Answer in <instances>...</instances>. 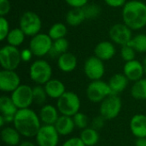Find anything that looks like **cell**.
Wrapping results in <instances>:
<instances>
[{
  "label": "cell",
  "instance_id": "obj_15",
  "mask_svg": "<svg viewBox=\"0 0 146 146\" xmlns=\"http://www.w3.org/2000/svg\"><path fill=\"white\" fill-rule=\"evenodd\" d=\"M123 74L129 81L136 82L143 79L145 75L143 63L136 59L127 62L123 67Z\"/></svg>",
  "mask_w": 146,
  "mask_h": 146
},
{
  "label": "cell",
  "instance_id": "obj_44",
  "mask_svg": "<svg viewBox=\"0 0 146 146\" xmlns=\"http://www.w3.org/2000/svg\"><path fill=\"white\" fill-rule=\"evenodd\" d=\"M18 146H38L37 144H34L31 141H22Z\"/></svg>",
  "mask_w": 146,
  "mask_h": 146
},
{
  "label": "cell",
  "instance_id": "obj_17",
  "mask_svg": "<svg viewBox=\"0 0 146 146\" xmlns=\"http://www.w3.org/2000/svg\"><path fill=\"white\" fill-rule=\"evenodd\" d=\"M130 131L136 139L146 138V115L143 114L134 115L129 122Z\"/></svg>",
  "mask_w": 146,
  "mask_h": 146
},
{
  "label": "cell",
  "instance_id": "obj_5",
  "mask_svg": "<svg viewBox=\"0 0 146 146\" xmlns=\"http://www.w3.org/2000/svg\"><path fill=\"white\" fill-rule=\"evenodd\" d=\"M122 109V101L118 95H110L106 98L99 106V115L106 121L115 119Z\"/></svg>",
  "mask_w": 146,
  "mask_h": 146
},
{
  "label": "cell",
  "instance_id": "obj_4",
  "mask_svg": "<svg viewBox=\"0 0 146 146\" xmlns=\"http://www.w3.org/2000/svg\"><path fill=\"white\" fill-rule=\"evenodd\" d=\"M29 76L36 85L44 86L51 80L52 68L45 60H36L29 68Z\"/></svg>",
  "mask_w": 146,
  "mask_h": 146
},
{
  "label": "cell",
  "instance_id": "obj_16",
  "mask_svg": "<svg viewBox=\"0 0 146 146\" xmlns=\"http://www.w3.org/2000/svg\"><path fill=\"white\" fill-rule=\"evenodd\" d=\"M60 115H61L56 106L49 104L43 105L38 112V116L42 125H55Z\"/></svg>",
  "mask_w": 146,
  "mask_h": 146
},
{
  "label": "cell",
  "instance_id": "obj_13",
  "mask_svg": "<svg viewBox=\"0 0 146 146\" xmlns=\"http://www.w3.org/2000/svg\"><path fill=\"white\" fill-rule=\"evenodd\" d=\"M109 35L114 43L121 46L128 44L133 38L132 29H130L124 23H117L113 25L110 29Z\"/></svg>",
  "mask_w": 146,
  "mask_h": 146
},
{
  "label": "cell",
  "instance_id": "obj_28",
  "mask_svg": "<svg viewBox=\"0 0 146 146\" xmlns=\"http://www.w3.org/2000/svg\"><path fill=\"white\" fill-rule=\"evenodd\" d=\"M68 46H69L68 41L65 38L54 40L49 55H50L52 57H57L58 58L62 54L68 52Z\"/></svg>",
  "mask_w": 146,
  "mask_h": 146
},
{
  "label": "cell",
  "instance_id": "obj_6",
  "mask_svg": "<svg viewBox=\"0 0 146 146\" xmlns=\"http://www.w3.org/2000/svg\"><path fill=\"white\" fill-rule=\"evenodd\" d=\"M86 93L88 100L94 104H100L106 98L112 95L109 83L102 80L92 81L87 86Z\"/></svg>",
  "mask_w": 146,
  "mask_h": 146
},
{
  "label": "cell",
  "instance_id": "obj_7",
  "mask_svg": "<svg viewBox=\"0 0 146 146\" xmlns=\"http://www.w3.org/2000/svg\"><path fill=\"white\" fill-rule=\"evenodd\" d=\"M21 62V51L17 47L7 44L0 50V64L3 69L15 70Z\"/></svg>",
  "mask_w": 146,
  "mask_h": 146
},
{
  "label": "cell",
  "instance_id": "obj_32",
  "mask_svg": "<svg viewBox=\"0 0 146 146\" xmlns=\"http://www.w3.org/2000/svg\"><path fill=\"white\" fill-rule=\"evenodd\" d=\"M33 92L34 103L38 105H42V106L44 105L47 100L48 95L44 90V86L36 85L35 86L33 87Z\"/></svg>",
  "mask_w": 146,
  "mask_h": 146
},
{
  "label": "cell",
  "instance_id": "obj_25",
  "mask_svg": "<svg viewBox=\"0 0 146 146\" xmlns=\"http://www.w3.org/2000/svg\"><path fill=\"white\" fill-rule=\"evenodd\" d=\"M83 8H73L66 15V21L71 27H77L86 20Z\"/></svg>",
  "mask_w": 146,
  "mask_h": 146
},
{
  "label": "cell",
  "instance_id": "obj_2",
  "mask_svg": "<svg viewBox=\"0 0 146 146\" xmlns=\"http://www.w3.org/2000/svg\"><path fill=\"white\" fill-rule=\"evenodd\" d=\"M122 18L130 29H142L146 26V4L139 0L127 2L122 9Z\"/></svg>",
  "mask_w": 146,
  "mask_h": 146
},
{
  "label": "cell",
  "instance_id": "obj_1",
  "mask_svg": "<svg viewBox=\"0 0 146 146\" xmlns=\"http://www.w3.org/2000/svg\"><path fill=\"white\" fill-rule=\"evenodd\" d=\"M14 127L25 138H33L36 136L42 126L38 114L32 109L19 110L14 118Z\"/></svg>",
  "mask_w": 146,
  "mask_h": 146
},
{
  "label": "cell",
  "instance_id": "obj_38",
  "mask_svg": "<svg viewBox=\"0 0 146 146\" xmlns=\"http://www.w3.org/2000/svg\"><path fill=\"white\" fill-rule=\"evenodd\" d=\"M62 146H86L80 137H72L63 142Z\"/></svg>",
  "mask_w": 146,
  "mask_h": 146
},
{
  "label": "cell",
  "instance_id": "obj_18",
  "mask_svg": "<svg viewBox=\"0 0 146 146\" xmlns=\"http://www.w3.org/2000/svg\"><path fill=\"white\" fill-rule=\"evenodd\" d=\"M44 87L48 98L56 100L67 92L64 83L57 79H51L45 85H44Z\"/></svg>",
  "mask_w": 146,
  "mask_h": 146
},
{
  "label": "cell",
  "instance_id": "obj_35",
  "mask_svg": "<svg viewBox=\"0 0 146 146\" xmlns=\"http://www.w3.org/2000/svg\"><path fill=\"white\" fill-rule=\"evenodd\" d=\"M121 56L122 60H124L126 62L135 60L136 50L128 44L123 45L121 46Z\"/></svg>",
  "mask_w": 146,
  "mask_h": 146
},
{
  "label": "cell",
  "instance_id": "obj_3",
  "mask_svg": "<svg viewBox=\"0 0 146 146\" xmlns=\"http://www.w3.org/2000/svg\"><path fill=\"white\" fill-rule=\"evenodd\" d=\"M81 101L80 97L74 92L67 91L56 100V108L60 115L73 117L80 112Z\"/></svg>",
  "mask_w": 146,
  "mask_h": 146
},
{
  "label": "cell",
  "instance_id": "obj_11",
  "mask_svg": "<svg viewBox=\"0 0 146 146\" xmlns=\"http://www.w3.org/2000/svg\"><path fill=\"white\" fill-rule=\"evenodd\" d=\"M60 134L54 125H42L35 136L38 146H57Z\"/></svg>",
  "mask_w": 146,
  "mask_h": 146
},
{
  "label": "cell",
  "instance_id": "obj_40",
  "mask_svg": "<svg viewBox=\"0 0 146 146\" xmlns=\"http://www.w3.org/2000/svg\"><path fill=\"white\" fill-rule=\"evenodd\" d=\"M72 8H83L88 3V0H65Z\"/></svg>",
  "mask_w": 146,
  "mask_h": 146
},
{
  "label": "cell",
  "instance_id": "obj_36",
  "mask_svg": "<svg viewBox=\"0 0 146 146\" xmlns=\"http://www.w3.org/2000/svg\"><path fill=\"white\" fill-rule=\"evenodd\" d=\"M9 33V24L7 19L3 16H0V40L3 41L7 38Z\"/></svg>",
  "mask_w": 146,
  "mask_h": 146
},
{
  "label": "cell",
  "instance_id": "obj_37",
  "mask_svg": "<svg viewBox=\"0 0 146 146\" xmlns=\"http://www.w3.org/2000/svg\"><path fill=\"white\" fill-rule=\"evenodd\" d=\"M105 121H106V120H105L103 116H101V115H99L98 116L94 117V118L92 120L91 127H92V128H94V129H96V130L98 131V130H100L101 128L104 127V124H105Z\"/></svg>",
  "mask_w": 146,
  "mask_h": 146
},
{
  "label": "cell",
  "instance_id": "obj_43",
  "mask_svg": "<svg viewBox=\"0 0 146 146\" xmlns=\"http://www.w3.org/2000/svg\"><path fill=\"white\" fill-rule=\"evenodd\" d=\"M135 146H146V138H139L135 141Z\"/></svg>",
  "mask_w": 146,
  "mask_h": 146
},
{
  "label": "cell",
  "instance_id": "obj_9",
  "mask_svg": "<svg viewBox=\"0 0 146 146\" xmlns=\"http://www.w3.org/2000/svg\"><path fill=\"white\" fill-rule=\"evenodd\" d=\"M10 97L18 110L28 109L34 103L33 87L26 84H21L11 93Z\"/></svg>",
  "mask_w": 146,
  "mask_h": 146
},
{
  "label": "cell",
  "instance_id": "obj_12",
  "mask_svg": "<svg viewBox=\"0 0 146 146\" xmlns=\"http://www.w3.org/2000/svg\"><path fill=\"white\" fill-rule=\"evenodd\" d=\"M84 72L86 76L92 81L101 80L105 73L104 61L100 60L96 56H90L85 62Z\"/></svg>",
  "mask_w": 146,
  "mask_h": 146
},
{
  "label": "cell",
  "instance_id": "obj_19",
  "mask_svg": "<svg viewBox=\"0 0 146 146\" xmlns=\"http://www.w3.org/2000/svg\"><path fill=\"white\" fill-rule=\"evenodd\" d=\"M116 50L115 45L110 41H102L98 43L95 49V56L102 61H108L114 57L115 55Z\"/></svg>",
  "mask_w": 146,
  "mask_h": 146
},
{
  "label": "cell",
  "instance_id": "obj_10",
  "mask_svg": "<svg viewBox=\"0 0 146 146\" xmlns=\"http://www.w3.org/2000/svg\"><path fill=\"white\" fill-rule=\"evenodd\" d=\"M52 44L53 40L48 34L39 33L30 40L29 49L33 53V56L42 57L50 53Z\"/></svg>",
  "mask_w": 146,
  "mask_h": 146
},
{
  "label": "cell",
  "instance_id": "obj_24",
  "mask_svg": "<svg viewBox=\"0 0 146 146\" xmlns=\"http://www.w3.org/2000/svg\"><path fill=\"white\" fill-rule=\"evenodd\" d=\"M18 110L11 97L3 95L0 98V112L2 115L15 116Z\"/></svg>",
  "mask_w": 146,
  "mask_h": 146
},
{
  "label": "cell",
  "instance_id": "obj_8",
  "mask_svg": "<svg viewBox=\"0 0 146 146\" xmlns=\"http://www.w3.org/2000/svg\"><path fill=\"white\" fill-rule=\"evenodd\" d=\"M42 27L40 17L33 11H27L22 14L20 19V28L26 36L33 37L39 33Z\"/></svg>",
  "mask_w": 146,
  "mask_h": 146
},
{
  "label": "cell",
  "instance_id": "obj_33",
  "mask_svg": "<svg viewBox=\"0 0 146 146\" xmlns=\"http://www.w3.org/2000/svg\"><path fill=\"white\" fill-rule=\"evenodd\" d=\"M83 9L86 15V18L90 20L97 18L101 13L100 6L96 3H87L83 7Z\"/></svg>",
  "mask_w": 146,
  "mask_h": 146
},
{
  "label": "cell",
  "instance_id": "obj_39",
  "mask_svg": "<svg viewBox=\"0 0 146 146\" xmlns=\"http://www.w3.org/2000/svg\"><path fill=\"white\" fill-rule=\"evenodd\" d=\"M10 3L9 0H0V16L5 17L9 13Z\"/></svg>",
  "mask_w": 146,
  "mask_h": 146
},
{
  "label": "cell",
  "instance_id": "obj_34",
  "mask_svg": "<svg viewBox=\"0 0 146 146\" xmlns=\"http://www.w3.org/2000/svg\"><path fill=\"white\" fill-rule=\"evenodd\" d=\"M75 127L80 130H83L89 127V119L86 115L82 112H78L76 115L73 116Z\"/></svg>",
  "mask_w": 146,
  "mask_h": 146
},
{
  "label": "cell",
  "instance_id": "obj_29",
  "mask_svg": "<svg viewBox=\"0 0 146 146\" xmlns=\"http://www.w3.org/2000/svg\"><path fill=\"white\" fill-rule=\"evenodd\" d=\"M25 33L23 31L19 28H14L13 30L9 31L8 36H7V42L9 45L18 47L20 46L25 39Z\"/></svg>",
  "mask_w": 146,
  "mask_h": 146
},
{
  "label": "cell",
  "instance_id": "obj_30",
  "mask_svg": "<svg viewBox=\"0 0 146 146\" xmlns=\"http://www.w3.org/2000/svg\"><path fill=\"white\" fill-rule=\"evenodd\" d=\"M67 33H68V28L63 23H55L50 27L48 35L54 41L59 38H65Z\"/></svg>",
  "mask_w": 146,
  "mask_h": 146
},
{
  "label": "cell",
  "instance_id": "obj_20",
  "mask_svg": "<svg viewBox=\"0 0 146 146\" xmlns=\"http://www.w3.org/2000/svg\"><path fill=\"white\" fill-rule=\"evenodd\" d=\"M78 64L77 57L71 52H66L62 54L57 58V67L63 73L73 72Z\"/></svg>",
  "mask_w": 146,
  "mask_h": 146
},
{
  "label": "cell",
  "instance_id": "obj_27",
  "mask_svg": "<svg viewBox=\"0 0 146 146\" xmlns=\"http://www.w3.org/2000/svg\"><path fill=\"white\" fill-rule=\"evenodd\" d=\"M131 96L136 100H146V78L133 83L131 88Z\"/></svg>",
  "mask_w": 146,
  "mask_h": 146
},
{
  "label": "cell",
  "instance_id": "obj_14",
  "mask_svg": "<svg viewBox=\"0 0 146 146\" xmlns=\"http://www.w3.org/2000/svg\"><path fill=\"white\" fill-rule=\"evenodd\" d=\"M21 78L15 70L2 69L0 71V90L12 93L21 86Z\"/></svg>",
  "mask_w": 146,
  "mask_h": 146
},
{
  "label": "cell",
  "instance_id": "obj_45",
  "mask_svg": "<svg viewBox=\"0 0 146 146\" xmlns=\"http://www.w3.org/2000/svg\"><path fill=\"white\" fill-rule=\"evenodd\" d=\"M143 66H144V70H145V75H146V56L144 58V61H143Z\"/></svg>",
  "mask_w": 146,
  "mask_h": 146
},
{
  "label": "cell",
  "instance_id": "obj_41",
  "mask_svg": "<svg viewBox=\"0 0 146 146\" xmlns=\"http://www.w3.org/2000/svg\"><path fill=\"white\" fill-rule=\"evenodd\" d=\"M105 3L112 8H120V7H123L127 2L126 0H104Z\"/></svg>",
  "mask_w": 146,
  "mask_h": 146
},
{
  "label": "cell",
  "instance_id": "obj_26",
  "mask_svg": "<svg viewBox=\"0 0 146 146\" xmlns=\"http://www.w3.org/2000/svg\"><path fill=\"white\" fill-rule=\"evenodd\" d=\"M80 138L86 146H95L98 143L100 139L98 130L92 128V127H88L81 130Z\"/></svg>",
  "mask_w": 146,
  "mask_h": 146
},
{
  "label": "cell",
  "instance_id": "obj_21",
  "mask_svg": "<svg viewBox=\"0 0 146 146\" xmlns=\"http://www.w3.org/2000/svg\"><path fill=\"white\" fill-rule=\"evenodd\" d=\"M55 127L60 136L70 135L75 129V124L73 117L61 115L55 123Z\"/></svg>",
  "mask_w": 146,
  "mask_h": 146
},
{
  "label": "cell",
  "instance_id": "obj_31",
  "mask_svg": "<svg viewBox=\"0 0 146 146\" xmlns=\"http://www.w3.org/2000/svg\"><path fill=\"white\" fill-rule=\"evenodd\" d=\"M128 45L133 47L136 52L145 53L146 52V34L140 33L138 34L131 39L128 43Z\"/></svg>",
  "mask_w": 146,
  "mask_h": 146
},
{
  "label": "cell",
  "instance_id": "obj_42",
  "mask_svg": "<svg viewBox=\"0 0 146 146\" xmlns=\"http://www.w3.org/2000/svg\"><path fill=\"white\" fill-rule=\"evenodd\" d=\"M33 56V53L30 49H23L21 50V61L23 62H29Z\"/></svg>",
  "mask_w": 146,
  "mask_h": 146
},
{
  "label": "cell",
  "instance_id": "obj_23",
  "mask_svg": "<svg viewBox=\"0 0 146 146\" xmlns=\"http://www.w3.org/2000/svg\"><path fill=\"white\" fill-rule=\"evenodd\" d=\"M128 82L129 80L124 74H115L111 76L108 83L112 92V94L119 95L126 90L128 86Z\"/></svg>",
  "mask_w": 146,
  "mask_h": 146
},
{
  "label": "cell",
  "instance_id": "obj_22",
  "mask_svg": "<svg viewBox=\"0 0 146 146\" xmlns=\"http://www.w3.org/2000/svg\"><path fill=\"white\" fill-rule=\"evenodd\" d=\"M21 135L15 127H4L1 130L2 141L7 145H19L21 144Z\"/></svg>",
  "mask_w": 146,
  "mask_h": 146
}]
</instances>
